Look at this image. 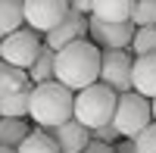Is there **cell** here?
Returning <instances> with one entry per match:
<instances>
[{
    "label": "cell",
    "instance_id": "cell-1",
    "mask_svg": "<svg viewBox=\"0 0 156 153\" xmlns=\"http://www.w3.org/2000/svg\"><path fill=\"white\" fill-rule=\"evenodd\" d=\"M53 78L66 84L69 91H81V87L100 81V47L81 37V41H72L62 50H56Z\"/></svg>",
    "mask_w": 156,
    "mask_h": 153
},
{
    "label": "cell",
    "instance_id": "cell-2",
    "mask_svg": "<svg viewBox=\"0 0 156 153\" xmlns=\"http://www.w3.org/2000/svg\"><path fill=\"white\" fill-rule=\"evenodd\" d=\"M28 116L41 128H53L59 122H69L75 116V91H69L56 78L34 84L31 100H28Z\"/></svg>",
    "mask_w": 156,
    "mask_h": 153
},
{
    "label": "cell",
    "instance_id": "cell-3",
    "mask_svg": "<svg viewBox=\"0 0 156 153\" xmlns=\"http://www.w3.org/2000/svg\"><path fill=\"white\" fill-rule=\"evenodd\" d=\"M115 100H119V94L109 84L94 81V84L81 87V91H75V116L72 119H78L84 128H97L103 122H112Z\"/></svg>",
    "mask_w": 156,
    "mask_h": 153
},
{
    "label": "cell",
    "instance_id": "cell-4",
    "mask_svg": "<svg viewBox=\"0 0 156 153\" xmlns=\"http://www.w3.org/2000/svg\"><path fill=\"white\" fill-rule=\"evenodd\" d=\"M150 119H153V109H150V100L147 97H140L137 91L119 94V100H115V112H112V125L119 128L122 137H137L150 125Z\"/></svg>",
    "mask_w": 156,
    "mask_h": 153
},
{
    "label": "cell",
    "instance_id": "cell-5",
    "mask_svg": "<svg viewBox=\"0 0 156 153\" xmlns=\"http://www.w3.org/2000/svg\"><path fill=\"white\" fill-rule=\"evenodd\" d=\"M41 34H37L34 28H16L12 34H6V37H0V59L6 62V66H12V69H28L31 62H34V56L41 53Z\"/></svg>",
    "mask_w": 156,
    "mask_h": 153
},
{
    "label": "cell",
    "instance_id": "cell-6",
    "mask_svg": "<svg viewBox=\"0 0 156 153\" xmlns=\"http://www.w3.org/2000/svg\"><path fill=\"white\" fill-rule=\"evenodd\" d=\"M131 66L134 59L128 50H100V81L109 84L115 94L131 91Z\"/></svg>",
    "mask_w": 156,
    "mask_h": 153
},
{
    "label": "cell",
    "instance_id": "cell-7",
    "mask_svg": "<svg viewBox=\"0 0 156 153\" xmlns=\"http://www.w3.org/2000/svg\"><path fill=\"white\" fill-rule=\"evenodd\" d=\"M87 34L90 41L103 50H128L131 47V37H134V22H106V19H97L90 16L87 19Z\"/></svg>",
    "mask_w": 156,
    "mask_h": 153
},
{
    "label": "cell",
    "instance_id": "cell-8",
    "mask_svg": "<svg viewBox=\"0 0 156 153\" xmlns=\"http://www.w3.org/2000/svg\"><path fill=\"white\" fill-rule=\"evenodd\" d=\"M69 12V0H25V22L37 34H47Z\"/></svg>",
    "mask_w": 156,
    "mask_h": 153
},
{
    "label": "cell",
    "instance_id": "cell-9",
    "mask_svg": "<svg viewBox=\"0 0 156 153\" xmlns=\"http://www.w3.org/2000/svg\"><path fill=\"white\" fill-rule=\"evenodd\" d=\"M81 37H87V16H84V12H78V9H69L66 16L47 31V47L62 50L66 44L81 41Z\"/></svg>",
    "mask_w": 156,
    "mask_h": 153
},
{
    "label": "cell",
    "instance_id": "cell-10",
    "mask_svg": "<svg viewBox=\"0 0 156 153\" xmlns=\"http://www.w3.org/2000/svg\"><path fill=\"white\" fill-rule=\"evenodd\" d=\"M53 141L59 144L62 153H81L87 144H90V128H84L78 119H69V122H59L50 128Z\"/></svg>",
    "mask_w": 156,
    "mask_h": 153
},
{
    "label": "cell",
    "instance_id": "cell-11",
    "mask_svg": "<svg viewBox=\"0 0 156 153\" xmlns=\"http://www.w3.org/2000/svg\"><path fill=\"white\" fill-rule=\"evenodd\" d=\"M131 91H137L140 97H147V100H156V53L134 56V66H131Z\"/></svg>",
    "mask_w": 156,
    "mask_h": 153
},
{
    "label": "cell",
    "instance_id": "cell-12",
    "mask_svg": "<svg viewBox=\"0 0 156 153\" xmlns=\"http://www.w3.org/2000/svg\"><path fill=\"white\" fill-rule=\"evenodd\" d=\"M134 9V0H90V16L106 22H128Z\"/></svg>",
    "mask_w": 156,
    "mask_h": 153
},
{
    "label": "cell",
    "instance_id": "cell-13",
    "mask_svg": "<svg viewBox=\"0 0 156 153\" xmlns=\"http://www.w3.org/2000/svg\"><path fill=\"white\" fill-rule=\"evenodd\" d=\"M25 25V0H0V37Z\"/></svg>",
    "mask_w": 156,
    "mask_h": 153
},
{
    "label": "cell",
    "instance_id": "cell-14",
    "mask_svg": "<svg viewBox=\"0 0 156 153\" xmlns=\"http://www.w3.org/2000/svg\"><path fill=\"white\" fill-rule=\"evenodd\" d=\"M28 100H31V87H16L0 97V116L9 119H25L28 116Z\"/></svg>",
    "mask_w": 156,
    "mask_h": 153
},
{
    "label": "cell",
    "instance_id": "cell-15",
    "mask_svg": "<svg viewBox=\"0 0 156 153\" xmlns=\"http://www.w3.org/2000/svg\"><path fill=\"white\" fill-rule=\"evenodd\" d=\"M53 69H56V50L53 47H41V53L34 56V62L25 72H28V78H31V84H41V81H50L53 78Z\"/></svg>",
    "mask_w": 156,
    "mask_h": 153
},
{
    "label": "cell",
    "instance_id": "cell-16",
    "mask_svg": "<svg viewBox=\"0 0 156 153\" xmlns=\"http://www.w3.org/2000/svg\"><path fill=\"white\" fill-rule=\"evenodd\" d=\"M16 153H62L59 144L53 141V134L37 128V131H28V137L16 147Z\"/></svg>",
    "mask_w": 156,
    "mask_h": 153
},
{
    "label": "cell",
    "instance_id": "cell-17",
    "mask_svg": "<svg viewBox=\"0 0 156 153\" xmlns=\"http://www.w3.org/2000/svg\"><path fill=\"white\" fill-rule=\"evenodd\" d=\"M28 137V122L0 116V147H19Z\"/></svg>",
    "mask_w": 156,
    "mask_h": 153
},
{
    "label": "cell",
    "instance_id": "cell-18",
    "mask_svg": "<svg viewBox=\"0 0 156 153\" xmlns=\"http://www.w3.org/2000/svg\"><path fill=\"white\" fill-rule=\"evenodd\" d=\"M16 87H34V84H31L25 69H12V66H6V62L0 59V97L16 91Z\"/></svg>",
    "mask_w": 156,
    "mask_h": 153
},
{
    "label": "cell",
    "instance_id": "cell-19",
    "mask_svg": "<svg viewBox=\"0 0 156 153\" xmlns=\"http://www.w3.org/2000/svg\"><path fill=\"white\" fill-rule=\"evenodd\" d=\"M131 50L134 56H147V53H156V22L153 25H140L134 28V37H131Z\"/></svg>",
    "mask_w": 156,
    "mask_h": 153
},
{
    "label": "cell",
    "instance_id": "cell-20",
    "mask_svg": "<svg viewBox=\"0 0 156 153\" xmlns=\"http://www.w3.org/2000/svg\"><path fill=\"white\" fill-rule=\"evenodd\" d=\"M131 22H134V28H140V25H153L156 22V0H134Z\"/></svg>",
    "mask_w": 156,
    "mask_h": 153
},
{
    "label": "cell",
    "instance_id": "cell-21",
    "mask_svg": "<svg viewBox=\"0 0 156 153\" xmlns=\"http://www.w3.org/2000/svg\"><path fill=\"white\" fill-rule=\"evenodd\" d=\"M131 141H134L137 153H156V122H150L137 137H131Z\"/></svg>",
    "mask_w": 156,
    "mask_h": 153
},
{
    "label": "cell",
    "instance_id": "cell-22",
    "mask_svg": "<svg viewBox=\"0 0 156 153\" xmlns=\"http://www.w3.org/2000/svg\"><path fill=\"white\" fill-rule=\"evenodd\" d=\"M90 137H94V141H103V144H115L122 134H119V128H115L112 122H103L97 128H90Z\"/></svg>",
    "mask_w": 156,
    "mask_h": 153
},
{
    "label": "cell",
    "instance_id": "cell-23",
    "mask_svg": "<svg viewBox=\"0 0 156 153\" xmlns=\"http://www.w3.org/2000/svg\"><path fill=\"white\" fill-rule=\"evenodd\" d=\"M81 153H115V144H103V141H94V137H90V144Z\"/></svg>",
    "mask_w": 156,
    "mask_h": 153
},
{
    "label": "cell",
    "instance_id": "cell-24",
    "mask_svg": "<svg viewBox=\"0 0 156 153\" xmlns=\"http://www.w3.org/2000/svg\"><path fill=\"white\" fill-rule=\"evenodd\" d=\"M69 9H78L84 16H90V0H69Z\"/></svg>",
    "mask_w": 156,
    "mask_h": 153
},
{
    "label": "cell",
    "instance_id": "cell-25",
    "mask_svg": "<svg viewBox=\"0 0 156 153\" xmlns=\"http://www.w3.org/2000/svg\"><path fill=\"white\" fill-rule=\"evenodd\" d=\"M115 153H137V150H134V141H131V137H125L122 144H115Z\"/></svg>",
    "mask_w": 156,
    "mask_h": 153
},
{
    "label": "cell",
    "instance_id": "cell-26",
    "mask_svg": "<svg viewBox=\"0 0 156 153\" xmlns=\"http://www.w3.org/2000/svg\"><path fill=\"white\" fill-rule=\"evenodd\" d=\"M0 153H16V147H0Z\"/></svg>",
    "mask_w": 156,
    "mask_h": 153
},
{
    "label": "cell",
    "instance_id": "cell-27",
    "mask_svg": "<svg viewBox=\"0 0 156 153\" xmlns=\"http://www.w3.org/2000/svg\"><path fill=\"white\" fill-rule=\"evenodd\" d=\"M150 109H153V119H156V100H150Z\"/></svg>",
    "mask_w": 156,
    "mask_h": 153
}]
</instances>
